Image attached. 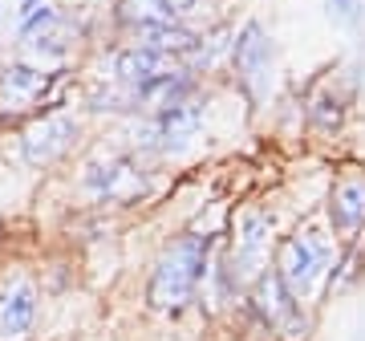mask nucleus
Instances as JSON below:
<instances>
[{
	"instance_id": "8",
	"label": "nucleus",
	"mask_w": 365,
	"mask_h": 341,
	"mask_svg": "<svg viewBox=\"0 0 365 341\" xmlns=\"http://www.w3.org/2000/svg\"><path fill=\"white\" fill-rule=\"evenodd\" d=\"M227 81H232V90L244 98L248 110H260L268 106L276 90V78H280V49H276V37L272 29L248 16V21H240L232 33V49H227Z\"/></svg>"
},
{
	"instance_id": "15",
	"label": "nucleus",
	"mask_w": 365,
	"mask_h": 341,
	"mask_svg": "<svg viewBox=\"0 0 365 341\" xmlns=\"http://www.w3.org/2000/svg\"><path fill=\"white\" fill-rule=\"evenodd\" d=\"M325 9H329V16L345 29L361 25V0H325Z\"/></svg>"
},
{
	"instance_id": "10",
	"label": "nucleus",
	"mask_w": 365,
	"mask_h": 341,
	"mask_svg": "<svg viewBox=\"0 0 365 341\" xmlns=\"http://www.w3.org/2000/svg\"><path fill=\"white\" fill-rule=\"evenodd\" d=\"M321 223L341 248L365 244V163L349 158L333 170L325 195H321Z\"/></svg>"
},
{
	"instance_id": "5",
	"label": "nucleus",
	"mask_w": 365,
	"mask_h": 341,
	"mask_svg": "<svg viewBox=\"0 0 365 341\" xmlns=\"http://www.w3.org/2000/svg\"><path fill=\"white\" fill-rule=\"evenodd\" d=\"M69 90H78L73 66L45 69L13 53L9 61H0V131H16L21 122L41 114V110L73 106Z\"/></svg>"
},
{
	"instance_id": "9",
	"label": "nucleus",
	"mask_w": 365,
	"mask_h": 341,
	"mask_svg": "<svg viewBox=\"0 0 365 341\" xmlns=\"http://www.w3.org/2000/svg\"><path fill=\"white\" fill-rule=\"evenodd\" d=\"M240 317L268 341H309L313 337V309L300 305L284 289V280L272 273V264L244 289Z\"/></svg>"
},
{
	"instance_id": "6",
	"label": "nucleus",
	"mask_w": 365,
	"mask_h": 341,
	"mask_svg": "<svg viewBox=\"0 0 365 341\" xmlns=\"http://www.w3.org/2000/svg\"><path fill=\"white\" fill-rule=\"evenodd\" d=\"M13 134V158L16 167L29 175H49V170L66 167L69 158L86 146V114L73 106L61 110H41L25 118Z\"/></svg>"
},
{
	"instance_id": "13",
	"label": "nucleus",
	"mask_w": 365,
	"mask_h": 341,
	"mask_svg": "<svg viewBox=\"0 0 365 341\" xmlns=\"http://www.w3.org/2000/svg\"><path fill=\"white\" fill-rule=\"evenodd\" d=\"M86 29H81L78 16H69L66 9L53 16L49 25L33 33L29 41H16V57H25L33 66H45V69H61V66H73V53H78Z\"/></svg>"
},
{
	"instance_id": "3",
	"label": "nucleus",
	"mask_w": 365,
	"mask_h": 341,
	"mask_svg": "<svg viewBox=\"0 0 365 341\" xmlns=\"http://www.w3.org/2000/svg\"><path fill=\"white\" fill-rule=\"evenodd\" d=\"M207 122H211V102H207V90H203L195 98H187V102L126 118L118 138L130 146L134 155H143L146 163L170 167V163H182L207 138Z\"/></svg>"
},
{
	"instance_id": "17",
	"label": "nucleus",
	"mask_w": 365,
	"mask_h": 341,
	"mask_svg": "<svg viewBox=\"0 0 365 341\" xmlns=\"http://www.w3.org/2000/svg\"><path fill=\"white\" fill-rule=\"evenodd\" d=\"M0 13H4V9H0Z\"/></svg>"
},
{
	"instance_id": "1",
	"label": "nucleus",
	"mask_w": 365,
	"mask_h": 341,
	"mask_svg": "<svg viewBox=\"0 0 365 341\" xmlns=\"http://www.w3.org/2000/svg\"><path fill=\"white\" fill-rule=\"evenodd\" d=\"M220 240L223 232H215V228H182L170 240H163L143 280L146 309L158 317H170V321L199 309Z\"/></svg>"
},
{
	"instance_id": "12",
	"label": "nucleus",
	"mask_w": 365,
	"mask_h": 341,
	"mask_svg": "<svg viewBox=\"0 0 365 341\" xmlns=\"http://www.w3.org/2000/svg\"><path fill=\"white\" fill-rule=\"evenodd\" d=\"M357 98V86H341V78H321L309 93H300V122H304V131L329 143V138H337L345 131V122H349V106Z\"/></svg>"
},
{
	"instance_id": "11",
	"label": "nucleus",
	"mask_w": 365,
	"mask_h": 341,
	"mask_svg": "<svg viewBox=\"0 0 365 341\" xmlns=\"http://www.w3.org/2000/svg\"><path fill=\"white\" fill-rule=\"evenodd\" d=\"M45 317V285L25 264L0 273V341H33Z\"/></svg>"
},
{
	"instance_id": "14",
	"label": "nucleus",
	"mask_w": 365,
	"mask_h": 341,
	"mask_svg": "<svg viewBox=\"0 0 365 341\" xmlns=\"http://www.w3.org/2000/svg\"><path fill=\"white\" fill-rule=\"evenodd\" d=\"M232 33H235V25H232V21H223V16H220V21H211V25H203V29H199V37L191 41V49L179 57L182 69H191L199 81H207V86H211V78L227 69Z\"/></svg>"
},
{
	"instance_id": "4",
	"label": "nucleus",
	"mask_w": 365,
	"mask_h": 341,
	"mask_svg": "<svg viewBox=\"0 0 365 341\" xmlns=\"http://www.w3.org/2000/svg\"><path fill=\"white\" fill-rule=\"evenodd\" d=\"M341 244L329 236V228L321 223V215H309V220H297L292 228L280 232L272 248V273L284 280V289L297 297L300 305H317L325 301L329 276L337 268Z\"/></svg>"
},
{
	"instance_id": "2",
	"label": "nucleus",
	"mask_w": 365,
	"mask_h": 341,
	"mask_svg": "<svg viewBox=\"0 0 365 341\" xmlns=\"http://www.w3.org/2000/svg\"><path fill=\"white\" fill-rule=\"evenodd\" d=\"M158 170L143 155H134L122 138L90 143L73 167V195L93 211L138 208L158 191Z\"/></svg>"
},
{
	"instance_id": "16",
	"label": "nucleus",
	"mask_w": 365,
	"mask_h": 341,
	"mask_svg": "<svg viewBox=\"0 0 365 341\" xmlns=\"http://www.w3.org/2000/svg\"><path fill=\"white\" fill-rule=\"evenodd\" d=\"M41 4H45V0H21V4H16V21H21V16H29L33 9H41Z\"/></svg>"
},
{
	"instance_id": "7",
	"label": "nucleus",
	"mask_w": 365,
	"mask_h": 341,
	"mask_svg": "<svg viewBox=\"0 0 365 341\" xmlns=\"http://www.w3.org/2000/svg\"><path fill=\"white\" fill-rule=\"evenodd\" d=\"M280 220H276V208L268 199H248L244 208L232 215L227 223V236L220 240V264L227 268L240 289H248L252 280L272 264V248L280 240Z\"/></svg>"
}]
</instances>
